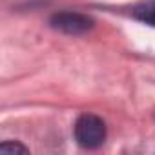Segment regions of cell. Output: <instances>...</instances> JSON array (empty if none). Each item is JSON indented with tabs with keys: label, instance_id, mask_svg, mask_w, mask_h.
<instances>
[{
	"label": "cell",
	"instance_id": "cell-1",
	"mask_svg": "<svg viewBox=\"0 0 155 155\" xmlns=\"http://www.w3.org/2000/svg\"><path fill=\"white\" fill-rule=\"evenodd\" d=\"M73 135L75 140L84 150H97L104 144L108 137V128L106 122L93 113H82L75 120L73 126Z\"/></svg>",
	"mask_w": 155,
	"mask_h": 155
},
{
	"label": "cell",
	"instance_id": "cell-2",
	"mask_svg": "<svg viewBox=\"0 0 155 155\" xmlns=\"http://www.w3.org/2000/svg\"><path fill=\"white\" fill-rule=\"evenodd\" d=\"M49 26L66 35H84L95 26V22L91 17L79 11H58L51 15Z\"/></svg>",
	"mask_w": 155,
	"mask_h": 155
},
{
	"label": "cell",
	"instance_id": "cell-3",
	"mask_svg": "<svg viewBox=\"0 0 155 155\" xmlns=\"http://www.w3.org/2000/svg\"><path fill=\"white\" fill-rule=\"evenodd\" d=\"M131 17L146 26L155 28V0H140L131 8Z\"/></svg>",
	"mask_w": 155,
	"mask_h": 155
},
{
	"label": "cell",
	"instance_id": "cell-4",
	"mask_svg": "<svg viewBox=\"0 0 155 155\" xmlns=\"http://www.w3.org/2000/svg\"><path fill=\"white\" fill-rule=\"evenodd\" d=\"M0 153L4 155H13V153H29V148H26L18 140H4L0 144Z\"/></svg>",
	"mask_w": 155,
	"mask_h": 155
}]
</instances>
